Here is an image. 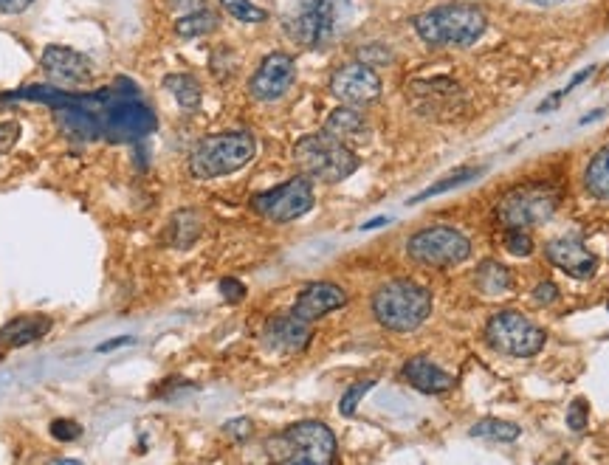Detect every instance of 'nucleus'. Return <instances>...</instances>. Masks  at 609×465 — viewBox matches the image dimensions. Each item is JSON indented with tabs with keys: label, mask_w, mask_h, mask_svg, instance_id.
Returning <instances> with one entry per match:
<instances>
[{
	"label": "nucleus",
	"mask_w": 609,
	"mask_h": 465,
	"mask_svg": "<svg viewBox=\"0 0 609 465\" xmlns=\"http://www.w3.org/2000/svg\"><path fill=\"white\" fill-rule=\"evenodd\" d=\"M375 387V381L370 378V381H361V384H353V387L347 389L342 395V401H339V412H342L344 418H350V415H356V409H359L361 398L370 392V389Z\"/></svg>",
	"instance_id": "nucleus-30"
},
{
	"label": "nucleus",
	"mask_w": 609,
	"mask_h": 465,
	"mask_svg": "<svg viewBox=\"0 0 609 465\" xmlns=\"http://www.w3.org/2000/svg\"><path fill=\"white\" fill-rule=\"evenodd\" d=\"M474 285H477V291L485 296H502L511 291L514 277H511V271L502 263H497V260H485V263L477 268V274H474Z\"/></svg>",
	"instance_id": "nucleus-21"
},
{
	"label": "nucleus",
	"mask_w": 609,
	"mask_h": 465,
	"mask_svg": "<svg viewBox=\"0 0 609 465\" xmlns=\"http://www.w3.org/2000/svg\"><path fill=\"white\" fill-rule=\"evenodd\" d=\"M587 420H590L587 401H584V398H576V401L570 403V409H567V426H570L573 432H581V429L587 426Z\"/></svg>",
	"instance_id": "nucleus-31"
},
{
	"label": "nucleus",
	"mask_w": 609,
	"mask_h": 465,
	"mask_svg": "<svg viewBox=\"0 0 609 465\" xmlns=\"http://www.w3.org/2000/svg\"><path fill=\"white\" fill-rule=\"evenodd\" d=\"M34 0H0V12L3 15H20L32 6Z\"/></svg>",
	"instance_id": "nucleus-37"
},
{
	"label": "nucleus",
	"mask_w": 609,
	"mask_h": 465,
	"mask_svg": "<svg viewBox=\"0 0 609 465\" xmlns=\"http://www.w3.org/2000/svg\"><path fill=\"white\" fill-rule=\"evenodd\" d=\"M220 294L229 302H240L246 296V285L240 279H220Z\"/></svg>",
	"instance_id": "nucleus-33"
},
{
	"label": "nucleus",
	"mask_w": 609,
	"mask_h": 465,
	"mask_svg": "<svg viewBox=\"0 0 609 465\" xmlns=\"http://www.w3.org/2000/svg\"><path fill=\"white\" fill-rule=\"evenodd\" d=\"M164 88H167V91L175 96V102L184 110H189V113L201 108V82L192 77V74H170V77L164 79Z\"/></svg>",
	"instance_id": "nucleus-24"
},
{
	"label": "nucleus",
	"mask_w": 609,
	"mask_h": 465,
	"mask_svg": "<svg viewBox=\"0 0 609 465\" xmlns=\"http://www.w3.org/2000/svg\"><path fill=\"white\" fill-rule=\"evenodd\" d=\"M263 344L271 353L280 356H297L308 344H311V322L299 319L297 313H285V316H274L266 327H263Z\"/></svg>",
	"instance_id": "nucleus-14"
},
{
	"label": "nucleus",
	"mask_w": 609,
	"mask_h": 465,
	"mask_svg": "<svg viewBox=\"0 0 609 465\" xmlns=\"http://www.w3.org/2000/svg\"><path fill=\"white\" fill-rule=\"evenodd\" d=\"M344 305H347V294L336 282H311V285L302 288V294L297 296V302H294L291 310L297 313L299 319H305V322L313 325V322L325 319L328 313L344 308Z\"/></svg>",
	"instance_id": "nucleus-16"
},
{
	"label": "nucleus",
	"mask_w": 609,
	"mask_h": 465,
	"mask_svg": "<svg viewBox=\"0 0 609 465\" xmlns=\"http://www.w3.org/2000/svg\"><path fill=\"white\" fill-rule=\"evenodd\" d=\"M294 164L311 181L339 184L359 170L361 161L344 141L333 139L328 133H313L294 144Z\"/></svg>",
	"instance_id": "nucleus-6"
},
{
	"label": "nucleus",
	"mask_w": 609,
	"mask_h": 465,
	"mask_svg": "<svg viewBox=\"0 0 609 465\" xmlns=\"http://www.w3.org/2000/svg\"><path fill=\"white\" fill-rule=\"evenodd\" d=\"M432 294L412 279L384 282L373 294V316L390 333H412L429 319Z\"/></svg>",
	"instance_id": "nucleus-3"
},
{
	"label": "nucleus",
	"mask_w": 609,
	"mask_h": 465,
	"mask_svg": "<svg viewBox=\"0 0 609 465\" xmlns=\"http://www.w3.org/2000/svg\"><path fill=\"white\" fill-rule=\"evenodd\" d=\"M251 209L271 223H291L313 209V181L305 175H297L268 192H260L251 201Z\"/></svg>",
	"instance_id": "nucleus-10"
},
{
	"label": "nucleus",
	"mask_w": 609,
	"mask_h": 465,
	"mask_svg": "<svg viewBox=\"0 0 609 465\" xmlns=\"http://www.w3.org/2000/svg\"><path fill=\"white\" fill-rule=\"evenodd\" d=\"M40 65L57 88H82L94 79L91 60L68 46H46Z\"/></svg>",
	"instance_id": "nucleus-13"
},
{
	"label": "nucleus",
	"mask_w": 609,
	"mask_h": 465,
	"mask_svg": "<svg viewBox=\"0 0 609 465\" xmlns=\"http://www.w3.org/2000/svg\"><path fill=\"white\" fill-rule=\"evenodd\" d=\"M471 437H483V440H494V443H514L519 437V426L516 423H508V420H497V418H485L477 420L469 429Z\"/></svg>",
	"instance_id": "nucleus-25"
},
{
	"label": "nucleus",
	"mask_w": 609,
	"mask_h": 465,
	"mask_svg": "<svg viewBox=\"0 0 609 465\" xmlns=\"http://www.w3.org/2000/svg\"><path fill=\"white\" fill-rule=\"evenodd\" d=\"M401 378L412 389H418L423 395H443L454 387V378L446 370H440L432 358L412 356L401 367Z\"/></svg>",
	"instance_id": "nucleus-17"
},
{
	"label": "nucleus",
	"mask_w": 609,
	"mask_h": 465,
	"mask_svg": "<svg viewBox=\"0 0 609 465\" xmlns=\"http://www.w3.org/2000/svg\"><path fill=\"white\" fill-rule=\"evenodd\" d=\"M203 6H206V0H170V9L172 12H178V15L198 12V9H203Z\"/></svg>",
	"instance_id": "nucleus-36"
},
{
	"label": "nucleus",
	"mask_w": 609,
	"mask_h": 465,
	"mask_svg": "<svg viewBox=\"0 0 609 465\" xmlns=\"http://www.w3.org/2000/svg\"><path fill=\"white\" fill-rule=\"evenodd\" d=\"M257 155V139L249 130H232V133H215L195 144L189 155V172L198 181H215L223 175L243 170Z\"/></svg>",
	"instance_id": "nucleus-5"
},
{
	"label": "nucleus",
	"mask_w": 609,
	"mask_h": 465,
	"mask_svg": "<svg viewBox=\"0 0 609 465\" xmlns=\"http://www.w3.org/2000/svg\"><path fill=\"white\" fill-rule=\"evenodd\" d=\"M119 344H130V339H116V341H108V344H102L99 350H113V347H119Z\"/></svg>",
	"instance_id": "nucleus-39"
},
{
	"label": "nucleus",
	"mask_w": 609,
	"mask_h": 465,
	"mask_svg": "<svg viewBox=\"0 0 609 465\" xmlns=\"http://www.w3.org/2000/svg\"><path fill=\"white\" fill-rule=\"evenodd\" d=\"M483 175V167H463V170L452 172L449 178H443V181H438V184H432L429 189H423L418 198H412V203H421L426 201V198H435V195H440V192H449V189H457V186L469 184V181H474V178H480Z\"/></svg>",
	"instance_id": "nucleus-26"
},
{
	"label": "nucleus",
	"mask_w": 609,
	"mask_h": 465,
	"mask_svg": "<svg viewBox=\"0 0 609 465\" xmlns=\"http://www.w3.org/2000/svg\"><path fill=\"white\" fill-rule=\"evenodd\" d=\"M412 26L426 46L469 48L485 34V12L474 3H443L412 17Z\"/></svg>",
	"instance_id": "nucleus-2"
},
{
	"label": "nucleus",
	"mask_w": 609,
	"mask_h": 465,
	"mask_svg": "<svg viewBox=\"0 0 609 465\" xmlns=\"http://www.w3.org/2000/svg\"><path fill=\"white\" fill-rule=\"evenodd\" d=\"M218 3L223 6L226 15L235 17L240 23H266L268 20L266 9H260V6L251 3V0H218Z\"/></svg>",
	"instance_id": "nucleus-27"
},
{
	"label": "nucleus",
	"mask_w": 609,
	"mask_h": 465,
	"mask_svg": "<svg viewBox=\"0 0 609 465\" xmlns=\"http://www.w3.org/2000/svg\"><path fill=\"white\" fill-rule=\"evenodd\" d=\"M51 434H54L57 440L68 443V440H77L79 434H82V426L74 423V420H54V423H51Z\"/></svg>",
	"instance_id": "nucleus-32"
},
{
	"label": "nucleus",
	"mask_w": 609,
	"mask_h": 465,
	"mask_svg": "<svg viewBox=\"0 0 609 465\" xmlns=\"http://www.w3.org/2000/svg\"><path fill=\"white\" fill-rule=\"evenodd\" d=\"M584 186L598 201H609V144L590 158L584 172Z\"/></svg>",
	"instance_id": "nucleus-23"
},
{
	"label": "nucleus",
	"mask_w": 609,
	"mask_h": 465,
	"mask_svg": "<svg viewBox=\"0 0 609 465\" xmlns=\"http://www.w3.org/2000/svg\"><path fill=\"white\" fill-rule=\"evenodd\" d=\"M51 330V319L48 316H17L9 325L0 327V347L15 350V347H26L40 341Z\"/></svg>",
	"instance_id": "nucleus-18"
},
{
	"label": "nucleus",
	"mask_w": 609,
	"mask_h": 465,
	"mask_svg": "<svg viewBox=\"0 0 609 465\" xmlns=\"http://www.w3.org/2000/svg\"><path fill=\"white\" fill-rule=\"evenodd\" d=\"M547 260L573 279H593L598 271V257L578 237H556L545 248Z\"/></svg>",
	"instance_id": "nucleus-15"
},
{
	"label": "nucleus",
	"mask_w": 609,
	"mask_h": 465,
	"mask_svg": "<svg viewBox=\"0 0 609 465\" xmlns=\"http://www.w3.org/2000/svg\"><path fill=\"white\" fill-rule=\"evenodd\" d=\"M277 17L282 31L299 48L319 51L342 37L350 17V0H277Z\"/></svg>",
	"instance_id": "nucleus-1"
},
{
	"label": "nucleus",
	"mask_w": 609,
	"mask_h": 465,
	"mask_svg": "<svg viewBox=\"0 0 609 465\" xmlns=\"http://www.w3.org/2000/svg\"><path fill=\"white\" fill-rule=\"evenodd\" d=\"M384 91L381 77L367 62H347L330 74V93L344 105H370Z\"/></svg>",
	"instance_id": "nucleus-11"
},
{
	"label": "nucleus",
	"mask_w": 609,
	"mask_h": 465,
	"mask_svg": "<svg viewBox=\"0 0 609 465\" xmlns=\"http://www.w3.org/2000/svg\"><path fill=\"white\" fill-rule=\"evenodd\" d=\"M325 133L333 136V139L344 141V144H350V141L367 139V136H370V124H367L361 110L336 108L328 116V122H325Z\"/></svg>",
	"instance_id": "nucleus-19"
},
{
	"label": "nucleus",
	"mask_w": 609,
	"mask_h": 465,
	"mask_svg": "<svg viewBox=\"0 0 609 465\" xmlns=\"http://www.w3.org/2000/svg\"><path fill=\"white\" fill-rule=\"evenodd\" d=\"M595 74V65H590V68H581V71H578L576 77L570 79V82H567V85H564L562 91H556L553 93V96H547L545 102H542V105H539V113H550V110H556V105H559V99H564V96H567V93H573L578 88V85H581V82H584V79H590Z\"/></svg>",
	"instance_id": "nucleus-29"
},
{
	"label": "nucleus",
	"mask_w": 609,
	"mask_h": 465,
	"mask_svg": "<svg viewBox=\"0 0 609 465\" xmlns=\"http://www.w3.org/2000/svg\"><path fill=\"white\" fill-rule=\"evenodd\" d=\"M528 3L539 6V9H553V6H559V3H564V0H528Z\"/></svg>",
	"instance_id": "nucleus-38"
},
{
	"label": "nucleus",
	"mask_w": 609,
	"mask_h": 465,
	"mask_svg": "<svg viewBox=\"0 0 609 465\" xmlns=\"http://www.w3.org/2000/svg\"><path fill=\"white\" fill-rule=\"evenodd\" d=\"M226 432L232 434L235 440H240V443H243V440H249V437H251L254 426H251L249 418H237V420H229V423H226Z\"/></svg>",
	"instance_id": "nucleus-34"
},
{
	"label": "nucleus",
	"mask_w": 609,
	"mask_h": 465,
	"mask_svg": "<svg viewBox=\"0 0 609 465\" xmlns=\"http://www.w3.org/2000/svg\"><path fill=\"white\" fill-rule=\"evenodd\" d=\"M297 82V62L285 51H274L257 65L249 79V91L257 102H277Z\"/></svg>",
	"instance_id": "nucleus-12"
},
{
	"label": "nucleus",
	"mask_w": 609,
	"mask_h": 465,
	"mask_svg": "<svg viewBox=\"0 0 609 465\" xmlns=\"http://www.w3.org/2000/svg\"><path fill=\"white\" fill-rule=\"evenodd\" d=\"M274 463L330 465L336 460V434L322 420H299L266 440Z\"/></svg>",
	"instance_id": "nucleus-4"
},
{
	"label": "nucleus",
	"mask_w": 609,
	"mask_h": 465,
	"mask_svg": "<svg viewBox=\"0 0 609 465\" xmlns=\"http://www.w3.org/2000/svg\"><path fill=\"white\" fill-rule=\"evenodd\" d=\"M409 260L423 268H452L471 257V240L454 226H429L409 237Z\"/></svg>",
	"instance_id": "nucleus-8"
},
{
	"label": "nucleus",
	"mask_w": 609,
	"mask_h": 465,
	"mask_svg": "<svg viewBox=\"0 0 609 465\" xmlns=\"http://www.w3.org/2000/svg\"><path fill=\"white\" fill-rule=\"evenodd\" d=\"M533 299H536L539 305H550V302L559 299V288H556L553 282H539V285L533 288Z\"/></svg>",
	"instance_id": "nucleus-35"
},
{
	"label": "nucleus",
	"mask_w": 609,
	"mask_h": 465,
	"mask_svg": "<svg viewBox=\"0 0 609 465\" xmlns=\"http://www.w3.org/2000/svg\"><path fill=\"white\" fill-rule=\"evenodd\" d=\"M502 243H505V251L514 254V257H531L533 254V237L528 229L508 226V229H505V237H502Z\"/></svg>",
	"instance_id": "nucleus-28"
},
{
	"label": "nucleus",
	"mask_w": 609,
	"mask_h": 465,
	"mask_svg": "<svg viewBox=\"0 0 609 465\" xmlns=\"http://www.w3.org/2000/svg\"><path fill=\"white\" fill-rule=\"evenodd\" d=\"M485 341L494 353L508 358H533L545 347V330L516 310H500L485 325Z\"/></svg>",
	"instance_id": "nucleus-7"
},
{
	"label": "nucleus",
	"mask_w": 609,
	"mask_h": 465,
	"mask_svg": "<svg viewBox=\"0 0 609 465\" xmlns=\"http://www.w3.org/2000/svg\"><path fill=\"white\" fill-rule=\"evenodd\" d=\"M559 209V192L550 184H525L508 192L497 206L500 226H516V229H533L542 226Z\"/></svg>",
	"instance_id": "nucleus-9"
},
{
	"label": "nucleus",
	"mask_w": 609,
	"mask_h": 465,
	"mask_svg": "<svg viewBox=\"0 0 609 465\" xmlns=\"http://www.w3.org/2000/svg\"><path fill=\"white\" fill-rule=\"evenodd\" d=\"M203 232V220L195 209H181L170 217V226H167V234L164 240L170 243L172 248H189L192 243H198V237Z\"/></svg>",
	"instance_id": "nucleus-20"
},
{
	"label": "nucleus",
	"mask_w": 609,
	"mask_h": 465,
	"mask_svg": "<svg viewBox=\"0 0 609 465\" xmlns=\"http://www.w3.org/2000/svg\"><path fill=\"white\" fill-rule=\"evenodd\" d=\"M220 26V17L212 12V9H198V12H189V15H181L175 20V34L181 40H198V37H206Z\"/></svg>",
	"instance_id": "nucleus-22"
}]
</instances>
